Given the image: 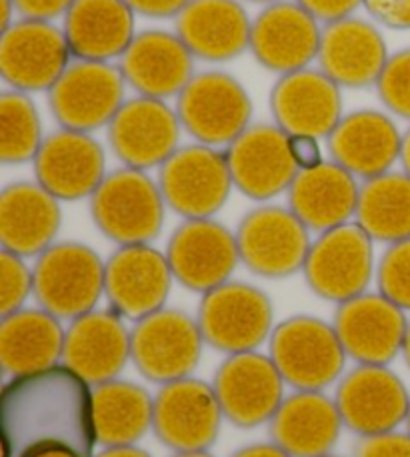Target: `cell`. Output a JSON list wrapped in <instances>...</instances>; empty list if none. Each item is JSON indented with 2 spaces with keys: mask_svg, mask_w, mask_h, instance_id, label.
Here are the masks:
<instances>
[{
  "mask_svg": "<svg viewBox=\"0 0 410 457\" xmlns=\"http://www.w3.org/2000/svg\"><path fill=\"white\" fill-rule=\"evenodd\" d=\"M270 111L286 135L324 138L344 117L340 87L321 69L289 72L270 91Z\"/></svg>",
  "mask_w": 410,
  "mask_h": 457,
  "instance_id": "obj_23",
  "label": "cell"
},
{
  "mask_svg": "<svg viewBox=\"0 0 410 457\" xmlns=\"http://www.w3.org/2000/svg\"><path fill=\"white\" fill-rule=\"evenodd\" d=\"M35 291V279L24 257L11 251L0 253V315L6 317L20 312L30 293Z\"/></svg>",
  "mask_w": 410,
  "mask_h": 457,
  "instance_id": "obj_39",
  "label": "cell"
},
{
  "mask_svg": "<svg viewBox=\"0 0 410 457\" xmlns=\"http://www.w3.org/2000/svg\"><path fill=\"white\" fill-rule=\"evenodd\" d=\"M16 6L14 0H0V32H4L12 27Z\"/></svg>",
  "mask_w": 410,
  "mask_h": 457,
  "instance_id": "obj_48",
  "label": "cell"
},
{
  "mask_svg": "<svg viewBox=\"0 0 410 457\" xmlns=\"http://www.w3.org/2000/svg\"><path fill=\"white\" fill-rule=\"evenodd\" d=\"M64 331L61 320L45 309H20L0 323V361L8 375L35 373L62 359Z\"/></svg>",
  "mask_w": 410,
  "mask_h": 457,
  "instance_id": "obj_33",
  "label": "cell"
},
{
  "mask_svg": "<svg viewBox=\"0 0 410 457\" xmlns=\"http://www.w3.org/2000/svg\"><path fill=\"white\" fill-rule=\"evenodd\" d=\"M225 153L234 187L254 201L289 191L300 173L291 154L289 135L276 125H250Z\"/></svg>",
  "mask_w": 410,
  "mask_h": 457,
  "instance_id": "obj_21",
  "label": "cell"
},
{
  "mask_svg": "<svg viewBox=\"0 0 410 457\" xmlns=\"http://www.w3.org/2000/svg\"><path fill=\"white\" fill-rule=\"evenodd\" d=\"M270 357L284 383L299 391H321L342 373L348 355L334 325L318 317L297 315L275 328Z\"/></svg>",
  "mask_w": 410,
  "mask_h": 457,
  "instance_id": "obj_4",
  "label": "cell"
},
{
  "mask_svg": "<svg viewBox=\"0 0 410 457\" xmlns=\"http://www.w3.org/2000/svg\"><path fill=\"white\" fill-rule=\"evenodd\" d=\"M127 80L111 62L77 61L51 91L48 103L62 129L93 133L109 127L125 99Z\"/></svg>",
  "mask_w": 410,
  "mask_h": 457,
  "instance_id": "obj_12",
  "label": "cell"
},
{
  "mask_svg": "<svg viewBox=\"0 0 410 457\" xmlns=\"http://www.w3.org/2000/svg\"><path fill=\"white\" fill-rule=\"evenodd\" d=\"M43 122L35 101L27 93L0 95V159L6 165L35 161L45 143Z\"/></svg>",
  "mask_w": 410,
  "mask_h": 457,
  "instance_id": "obj_36",
  "label": "cell"
},
{
  "mask_svg": "<svg viewBox=\"0 0 410 457\" xmlns=\"http://www.w3.org/2000/svg\"><path fill=\"white\" fill-rule=\"evenodd\" d=\"M371 19L390 30H410V0H363Z\"/></svg>",
  "mask_w": 410,
  "mask_h": 457,
  "instance_id": "obj_41",
  "label": "cell"
},
{
  "mask_svg": "<svg viewBox=\"0 0 410 457\" xmlns=\"http://www.w3.org/2000/svg\"><path fill=\"white\" fill-rule=\"evenodd\" d=\"M32 457H78V455L70 453V452H61V450H54V452H43V453H37V455H32Z\"/></svg>",
  "mask_w": 410,
  "mask_h": 457,
  "instance_id": "obj_50",
  "label": "cell"
},
{
  "mask_svg": "<svg viewBox=\"0 0 410 457\" xmlns=\"http://www.w3.org/2000/svg\"><path fill=\"white\" fill-rule=\"evenodd\" d=\"M342 426L334 399L321 391H297L270 420V436L292 457H323L339 442Z\"/></svg>",
  "mask_w": 410,
  "mask_h": 457,
  "instance_id": "obj_30",
  "label": "cell"
},
{
  "mask_svg": "<svg viewBox=\"0 0 410 457\" xmlns=\"http://www.w3.org/2000/svg\"><path fill=\"white\" fill-rule=\"evenodd\" d=\"M164 203L184 219H212L234 187L226 153L209 145L178 146L159 175Z\"/></svg>",
  "mask_w": 410,
  "mask_h": 457,
  "instance_id": "obj_6",
  "label": "cell"
},
{
  "mask_svg": "<svg viewBox=\"0 0 410 457\" xmlns=\"http://www.w3.org/2000/svg\"><path fill=\"white\" fill-rule=\"evenodd\" d=\"M37 183L59 201L93 197L106 177L102 145L90 133L61 129L48 135L35 157Z\"/></svg>",
  "mask_w": 410,
  "mask_h": 457,
  "instance_id": "obj_22",
  "label": "cell"
},
{
  "mask_svg": "<svg viewBox=\"0 0 410 457\" xmlns=\"http://www.w3.org/2000/svg\"><path fill=\"white\" fill-rule=\"evenodd\" d=\"M93 413L98 444L135 445L152 428L154 397L133 381L112 379L93 389Z\"/></svg>",
  "mask_w": 410,
  "mask_h": 457,
  "instance_id": "obj_34",
  "label": "cell"
},
{
  "mask_svg": "<svg viewBox=\"0 0 410 457\" xmlns=\"http://www.w3.org/2000/svg\"><path fill=\"white\" fill-rule=\"evenodd\" d=\"M400 162H403L405 173L410 177V129L403 135V151H400Z\"/></svg>",
  "mask_w": 410,
  "mask_h": 457,
  "instance_id": "obj_49",
  "label": "cell"
},
{
  "mask_svg": "<svg viewBox=\"0 0 410 457\" xmlns=\"http://www.w3.org/2000/svg\"><path fill=\"white\" fill-rule=\"evenodd\" d=\"M308 287L334 303L366 293L374 273L373 239L358 223H344L318 235L305 263Z\"/></svg>",
  "mask_w": 410,
  "mask_h": 457,
  "instance_id": "obj_8",
  "label": "cell"
},
{
  "mask_svg": "<svg viewBox=\"0 0 410 457\" xmlns=\"http://www.w3.org/2000/svg\"><path fill=\"white\" fill-rule=\"evenodd\" d=\"M62 30L77 61L111 62L136 37L135 12L125 0H75Z\"/></svg>",
  "mask_w": 410,
  "mask_h": 457,
  "instance_id": "obj_31",
  "label": "cell"
},
{
  "mask_svg": "<svg viewBox=\"0 0 410 457\" xmlns=\"http://www.w3.org/2000/svg\"><path fill=\"white\" fill-rule=\"evenodd\" d=\"M176 99L180 125L201 145L228 146L250 127V96L226 72H199Z\"/></svg>",
  "mask_w": 410,
  "mask_h": 457,
  "instance_id": "obj_5",
  "label": "cell"
},
{
  "mask_svg": "<svg viewBox=\"0 0 410 457\" xmlns=\"http://www.w3.org/2000/svg\"><path fill=\"white\" fill-rule=\"evenodd\" d=\"M297 3L313 14L318 22L331 24L348 19L363 4V0H297Z\"/></svg>",
  "mask_w": 410,
  "mask_h": 457,
  "instance_id": "obj_42",
  "label": "cell"
},
{
  "mask_svg": "<svg viewBox=\"0 0 410 457\" xmlns=\"http://www.w3.org/2000/svg\"><path fill=\"white\" fill-rule=\"evenodd\" d=\"M376 279L384 297L410 312V239L389 245L379 261Z\"/></svg>",
  "mask_w": 410,
  "mask_h": 457,
  "instance_id": "obj_37",
  "label": "cell"
},
{
  "mask_svg": "<svg viewBox=\"0 0 410 457\" xmlns=\"http://www.w3.org/2000/svg\"><path fill=\"white\" fill-rule=\"evenodd\" d=\"M180 119L167 101L136 96L122 104L109 125V141L130 169L162 167L178 151Z\"/></svg>",
  "mask_w": 410,
  "mask_h": 457,
  "instance_id": "obj_20",
  "label": "cell"
},
{
  "mask_svg": "<svg viewBox=\"0 0 410 457\" xmlns=\"http://www.w3.org/2000/svg\"><path fill=\"white\" fill-rule=\"evenodd\" d=\"M275 307L262 289L226 281L204 293L196 321L210 347L228 355L254 351L273 336Z\"/></svg>",
  "mask_w": 410,
  "mask_h": 457,
  "instance_id": "obj_7",
  "label": "cell"
},
{
  "mask_svg": "<svg viewBox=\"0 0 410 457\" xmlns=\"http://www.w3.org/2000/svg\"><path fill=\"white\" fill-rule=\"evenodd\" d=\"M326 141L332 161L365 181L389 173L403 151L397 122L374 109L344 114Z\"/></svg>",
  "mask_w": 410,
  "mask_h": 457,
  "instance_id": "obj_26",
  "label": "cell"
},
{
  "mask_svg": "<svg viewBox=\"0 0 410 457\" xmlns=\"http://www.w3.org/2000/svg\"><path fill=\"white\" fill-rule=\"evenodd\" d=\"M310 228L289 207L265 205L252 209L239 225L241 261L254 275L283 279L305 269Z\"/></svg>",
  "mask_w": 410,
  "mask_h": 457,
  "instance_id": "obj_11",
  "label": "cell"
},
{
  "mask_svg": "<svg viewBox=\"0 0 410 457\" xmlns=\"http://www.w3.org/2000/svg\"><path fill=\"white\" fill-rule=\"evenodd\" d=\"M119 61L127 85L151 99L167 101L178 96L194 77V56L176 32H136Z\"/></svg>",
  "mask_w": 410,
  "mask_h": 457,
  "instance_id": "obj_25",
  "label": "cell"
},
{
  "mask_svg": "<svg viewBox=\"0 0 410 457\" xmlns=\"http://www.w3.org/2000/svg\"><path fill=\"white\" fill-rule=\"evenodd\" d=\"M406 428H408V434H410V410H408V418H406Z\"/></svg>",
  "mask_w": 410,
  "mask_h": 457,
  "instance_id": "obj_54",
  "label": "cell"
},
{
  "mask_svg": "<svg viewBox=\"0 0 410 457\" xmlns=\"http://www.w3.org/2000/svg\"><path fill=\"white\" fill-rule=\"evenodd\" d=\"M175 279L167 253L151 245H125L112 253L104 269V295L112 312L130 321L160 312Z\"/></svg>",
  "mask_w": 410,
  "mask_h": 457,
  "instance_id": "obj_18",
  "label": "cell"
},
{
  "mask_svg": "<svg viewBox=\"0 0 410 457\" xmlns=\"http://www.w3.org/2000/svg\"><path fill=\"white\" fill-rule=\"evenodd\" d=\"M323 457H339V455H331V453H328V455H323Z\"/></svg>",
  "mask_w": 410,
  "mask_h": 457,
  "instance_id": "obj_55",
  "label": "cell"
},
{
  "mask_svg": "<svg viewBox=\"0 0 410 457\" xmlns=\"http://www.w3.org/2000/svg\"><path fill=\"white\" fill-rule=\"evenodd\" d=\"M403 355H405V361H406V365L410 367V321H408V329H406V337H405Z\"/></svg>",
  "mask_w": 410,
  "mask_h": 457,
  "instance_id": "obj_51",
  "label": "cell"
},
{
  "mask_svg": "<svg viewBox=\"0 0 410 457\" xmlns=\"http://www.w3.org/2000/svg\"><path fill=\"white\" fill-rule=\"evenodd\" d=\"M175 457H212L207 452H186V453H176Z\"/></svg>",
  "mask_w": 410,
  "mask_h": 457,
  "instance_id": "obj_52",
  "label": "cell"
},
{
  "mask_svg": "<svg viewBox=\"0 0 410 457\" xmlns=\"http://www.w3.org/2000/svg\"><path fill=\"white\" fill-rule=\"evenodd\" d=\"M233 457H292L291 453H286L281 445L273 444H254V445H246L242 450L236 452Z\"/></svg>",
  "mask_w": 410,
  "mask_h": 457,
  "instance_id": "obj_46",
  "label": "cell"
},
{
  "mask_svg": "<svg viewBox=\"0 0 410 457\" xmlns=\"http://www.w3.org/2000/svg\"><path fill=\"white\" fill-rule=\"evenodd\" d=\"M246 3H258V4H275V3H281V0H246Z\"/></svg>",
  "mask_w": 410,
  "mask_h": 457,
  "instance_id": "obj_53",
  "label": "cell"
},
{
  "mask_svg": "<svg viewBox=\"0 0 410 457\" xmlns=\"http://www.w3.org/2000/svg\"><path fill=\"white\" fill-rule=\"evenodd\" d=\"M3 457L70 452L93 457L98 444L93 389L67 365L14 375L0 397Z\"/></svg>",
  "mask_w": 410,
  "mask_h": 457,
  "instance_id": "obj_1",
  "label": "cell"
},
{
  "mask_svg": "<svg viewBox=\"0 0 410 457\" xmlns=\"http://www.w3.org/2000/svg\"><path fill=\"white\" fill-rule=\"evenodd\" d=\"M289 145L299 170L315 169L324 162L321 138L308 135H289Z\"/></svg>",
  "mask_w": 410,
  "mask_h": 457,
  "instance_id": "obj_44",
  "label": "cell"
},
{
  "mask_svg": "<svg viewBox=\"0 0 410 457\" xmlns=\"http://www.w3.org/2000/svg\"><path fill=\"white\" fill-rule=\"evenodd\" d=\"M72 51L64 30L45 21H16L0 38V75L12 91L43 93L70 67Z\"/></svg>",
  "mask_w": 410,
  "mask_h": 457,
  "instance_id": "obj_10",
  "label": "cell"
},
{
  "mask_svg": "<svg viewBox=\"0 0 410 457\" xmlns=\"http://www.w3.org/2000/svg\"><path fill=\"white\" fill-rule=\"evenodd\" d=\"M355 217L373 241L392 245L410 239V177L405 170H389L366 179Z\"/></svg>",
  "mask_w": 410,
  "mask_h": 457,
  "instance_id": "obj_35",
  "label": "cell"
},
{
  "mask_svg": "<svg viewBox=\"0 0 410 457\" xmlns=\"http://www.w3.org/2000/svg\"><path fill=\"white\" fill-rule=\"evenodd\" d=\"M106 263L88 245L54 243L37 257L32 279L40 309L56 320L75 321L94 312L104 295Z\"/></svg>",
  "mask_w": 410,
  "mask_h": 457,
  "instance_id": "obj_2",
  "label": "cell"
},
{
  "mask_svg": "<svg viewBox=\"0 0 410 457\" xmlns=\"http://www.w3.org/2000/svg\"><path fill=\"white\" fill-rule=\"evenodd\" d=\"M342 423L360 437L389 434L406 423L410 394L387 365H360L344 375L336 389Z\"/></svg>",
  "mask_w": 410,
  "mask_h": 457,
  "instance_id": "obj_14",
  "label": "cell"
},
{
  "mask_svg": "<svg viewBox=\"0 0 410 457\" xmlns=\"http://www.w3.org/2000/svg\"><path fill=\"white\" fill-rule=\"evenodd\" d=\"M355 457H410V434L395 429L389 434L363 437Z\"/></svg>",
  "mask_w": 410,
  "mask_h": 457,
  "instance_id": "obj_40",
  "label": "cell"
},
{
  "mask_svg": "<svg viewBox=\"0 0 410 457\" xmlns=\"http://www.w3.org/2000/svg\"><path fill=\"white\" fill-rule=\"evenodd\" d=\"M72 4L75 0H14L16 14H20V19L45 22L64 16Z\"/></svg>",
  "mask_w": 410,
  "mask_h": 457,
  "instance_id": "obj_43",
  "label": "cell"
},
{
  "mask_svg": "<svg viewBox=\"0 0 410 457\" xmlns=\"http://www.w3.org/2000/svg\"><path fill=\"white\" fill-rule=\"evenodd\" d=\"M376 91L392 114L410 120V48L390 54L376 83Z\"/></svg>",
  "mask_w": 410,
  "mask_h": 457,
  "instance_id": "obj_38",
  "label": "cell"
},
{
  "mask_svg": "<svg viewBox=\"0 0 410 457\" xmlns=\"http://www.w3.org/2000/svg\"><path fill=\"white\" fill-rule=\"evenodd\" d=\"M408 321L405 309L382 293H363L339 305L332 325L348 357L360 365H389L403 353Z\"/></svg>",
  "mask_w": 410,
  "mask_h": 457,
  "instance_id": "obj_17",
  "label": "cell"
},
{
  "mask_svg": "<svg viewBox=\"0 0 410 457\" xmlns=\"http://www.w3.org/2000/svg\"><path fill=\"white\" fill-rule=\"evenodd\" d=\"M201 325L178 309H160L130 331V359L146 379L170 383L191 378L202 355Z\"/></svg>",
  "mask_w": 410,
  "mask_h": 457,
  "instance_id": "obj_9",
  "label": "cell"
},
{
  "mask_svg": "<svg viewBox=\"0 0 410 457\" xmlns=\"http://www.w3.org/2000/svg\"><path fill=\"white\" fill-rule=\"evenodd\" d=\"M223 418L215 387L196 378L164 383L154 397L152 429L176 453L207 452L217 442Z\"/></svg>",
  "mask_w": 410,
  "mask_h": 457,
  "instance_id": "obj_13",
  "label": "cell"
},
{
  "mask_svg": "<svg viewBox=\"0 0 410 457\" xmlns=\"http://www.w3.org/2000/svg\"><path fill=\"white\" fill-rule=\"evenodd\" d=\"M62 223L59 199L38 183H12L0 195V243L20 257H38Z\"/></svg>",
  "mask_w": 410,
  "mask_h": 457,
  "instance_id": "obj_29",
  "label": "cell"
},
{
  "mask_svg": "<svg viewBox=\"0 0 410 457\" xmlns=\"http://www.w3.org/2000/svg\"><path fill=\"white\" fill-rule=\"evenodd\" d=\"M360 187L357 177L334 161L300 170L289 189L292 213L310 231H331L357 215Z\"/></svg>",
  "mask_w": 410,
  "mask_h": 457,
  "instance_id": "obj_32",
  "label": "cell"
},
{
  "mask_svg": "<svg viewBox=\"0 0 410 457\" xmlns=\"http://www.w3.org/2000/svg\"><path fill=\"white\" fill-rule=\"evenodd\" d=\"M130 359V331L117 312H90L70 321L62 361L90 386L117 379Z\"/></svg>",
  "mask_w": 410,
  "mask_h": 457,
  "instance_id": "obj_27",
  "label": "cell"
},
{
  "mask_svg": "<svg viewBox=\"0 0 410 457\" xmlns=\"http://www.w3.org/2000/svg\"><path fill=\"white\" fill-rule=\"evenodd\" d=\"M252 21L241 0H191L176 16V35L194 59L226 62L250 48Z\"/></svg>",
  "mask_w": 410,
  "mask_h": 457,
  "instance_id": "obj_28",
  "label": "cell"
},
{
  "mask_svg": "<svg viewBox=\"0 0 410 457\" xmlns=\"http://www.w3.org/2000/svg\"><path fill=\"white\" fill-rule=\"evenodd\" d=\"M164 203L159 183L141 169H119L104 177L90 197V213L104 237L125 245H149L164 223Z\"/></svg>",
  "mask_w": 410,
  "mask_h": 457,
  "instance_id": "obj_3",
  "label": "cell"
},
{
  "mask_svg": "<svg viewBox=\"0 0 410 457\" xmlns=\"http://www.w3.org/2000/svg\"><path fill=\"white\" fill-rule=\"evenodd\" d=\"M212 387L225 418L236 428H258L270 423L284 402V379L273 357L257 351L228 355L218 367Z\"/></svg>",
  "mask_w": 410,
  "mask_h": 457,
  "instance_id": "obj_15",
  "label": "cell"
},
{
  "mask_svg": "<svg viewBox=\"0 0 410 457\" xmlns=\"http://www.w3.org/2000/svg\"><path fill=\"white\" fill-rule=\"evenodd\" d=\"M93 457H152V455L146 453L136 445H119V447H104L101 453H96Z\"/></svg>",
  "mask_w": 410,
  "mask_h": 457,
  "instance_id": "obj_47",
  "label": "cell"
},
{
  "mask_svg": "<svg viewBox=\"0 0 410 457\" xmlns=\"http://www.w3.org/2000/svg\"><path fill=\"white\" fill-rule=\"evenodd\" d=\"M389 59L387 40L373 22L348 16L324 24L318 64L340 88L376 85Z\"/></svg>",
  "mask_w": 410,
  "mask_h": 457,
  "instance_id": "obj_24",
  "label": "cell"
},
{
  "mask_svg": "<svg viewBox=\"0 0 410 457\" xmlns=\"http://www.w3.org/2000/svg\"><path fill=\"white\" fill-rule=\"evenodd\" d=\"M323 29L297 0L268 4L252 21L250 51L262 67L289 75L318 61Z\"/></svg>",
  "mask_w": 410,
  "mask_h": 457,
  "instance_id": "obj_19",
  "label": "cell"
},
{
  "mask_svg": "<svg viewBox=\"0 0 410 457\" xmlns=\"http://www.w3.org/2000/svg\"><path fill=\"white\" fill-rule=\"evenodd\" d=\"M133 8L135 14L146 16V19H170L183 12V8L191 0H125Z\"/></svg>",
  "mask_w": 410,
  "mask_h": 457,
  "instance_id": "obj_45",
  "label": "cell"
},
{
  "mask_svg": "<svg viewBox=\"0 0 410 457\" xmlns=\"http://www.w3.org/2000/svg\"><path fill=\"white\" fill-rule=\"evenodd\" d=\"M167 259L183 287L209 293L225 285L241 261L236 235L212 219H186L172 233Z\"/></svg>",
  "mask_w": 410,
  "mask_h": 457,
  "instance_id": "obj_16",
  "label": "cell"
}]
</instances>
